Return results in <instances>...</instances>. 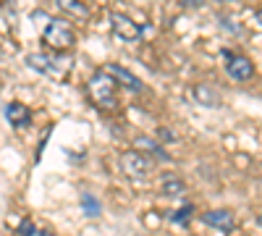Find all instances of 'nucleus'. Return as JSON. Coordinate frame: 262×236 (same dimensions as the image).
Instances as JSON below:
<instances>
[{
	"instance_id": "obj_3",
	"label": "nucleus",
	"mask_w": 262,
	"mask_h": 236,
	"mask_svg": "<svg viewBox=\"0 0 262 236\" xmlns=\"http://www.w3.org/2000/svg\"><path fill=\"white\" fill-rule=\"evenodd\" d=\"M27 63L34 69V71H39V74H48V76H53V79H63V74L69 71V63H71V58L69 55H45V53H32L29 58H27Z\"/></svg>"
},
{
	"instance_id": "obj_1",
	"label": "nucleus",
	"mask_w": 262,
	"mask_h": 236,
	"mask_svg": "<svg viewBox=\"0 0 262 236\" xmlns=\"http://www.w3.org/2000/svg\"><path fill=\"white\" fill-rule=\"evenodd\" d=\"M116 87H118V81H116V76L107 71V69L97 71V74L90 79V95H92V100L100 105V108H105V111H113L116 105H118V92H116Z\"/></svg>"
},
{
	"instance_id": "obj_6",
	"label": "nucleus",
	"mask_w": 262,
	"mask_h": 236,
	"mask_svg": "<svg viewBox=\"0 0 262 236\" xmlns=\"http://www.w3.org/2000/svg\"><path fill=\"white\" fill-rule=\"evenodd\" d=\"M111 27H113V32L121 37V39H137L139 34H142V27L137 24L134 18H128L126 13H111Z\"/></svg>"
},
{
	"instance_id": "obj_16",
	"label": "nucleus",
	"mask_w": 262,
	"mask_h": 236,
	"mask_svg": "<svg viewBox=\"0 0 262 236\" xmlns=\"http://www.w3.org/2000/svg\"><path fill=\"white\" fill-rule=\"evenodd\" d=\"M18 233H21V236H39V233H37V226H34L32 221L21 223V226H18Z\"/></svg>"
},
{
	"instance_id": "obj_12",
	"label": "nucleus",
	"mask_w": 262,
	"mask_h": 236,
	"mask_svg": "<svg viewBox=\"0 0 262 236\" xmlns=\"http://www.w3.org/2000/svg\"><path fill=\"white\" fill-rule=\"evenodd\" d=\"M81 207L90 218H97L100 216V202L92 197V195H81Z\"/></svg>"
},
{
	"instance_id": "obj_5",
	"label": "nucleus",
	"mask_w": 262,
	"mask_h": 236,
	"mask_svg": "<svg viewBox=\"0 0 262 236\" xmlns=\"http://www.w3.org/2000/svg\"><path fill=\"white\" fill-rule=\"evenodd\" d=\"M221 58L226 60V74L233 79V81H249L254 76V66L247 55H233L228 50L221 53Z\"/></svg>"
},
{
	"instance_id": "obj_4",
	"label": "nucleus",
	"mask_w": 262,
	"mask_h": 236,
	"mask_svg": "<svg viewBox=\"0 0 262 236\" xmlns=\"http://www.w3.org/2000/svg\"><path fill=\"white\" fill-rule=\"evenodd\" d=\"M121 170L131 179H147L152 174V163L139 153V149H128L121 155Z\"/></svg>"
},
{
	"instance_id": "obj_17",
	"label": "nucleus",
	"mask_w": 262,
	"mask_h": 236,
	"mask_svg": "<svg viewBox=\"0 0 262 236\" xmlns=\"http://www.w3.org/2000/svg\"><path fill=\"white\" fill-rule=\"evenodd\" d=\"M259 226H262V216H259Z\"/></svg>"
},
{
	"instance_id": "obj_13",
	"label": "nucleus",
	"mask_w": 262,
	"mask_h": 236,
	"mask_svg": "<svg viewBox=\"0 0 262 236\" xmlns=\"http://www.w3.org/2000/svg\"><path fill=\"white\" fill-rule=\"evenodd\" d=\"M163 191H165V195H181V191H184V181H179L176 176H168L163 181Z\"/></svg>"
},
{
	"instance_id": "obj_8",
	"label": "nucleus",
	"mask_w": 262,
	"mask_h": 236,
	"mask_svg": "<svg viewBox=\"0 0 262 236\" xmlns=\"http://www.w3.org/2000/svg\"><path fill=\"white\" fill-rule=\"evenodd\" d=\"M107 71L116 76L118 87H123V90H128V92H142V81L131 74L128 69H123V66H107Z\"/></svg>"
},
{
	"instance_id": "obj_11",
	"label": "nucleus",
	"mask_w": 262,
	"mask_h": 236,
	"mask_svg": "<svg viewBox=\"0 0 262 236\" xmlns=\"http://www.w3.org/2000/svg\"><path fill=\"white\" fill-rule=\"evenodd\" d=\"M134 147L139 149H147V153H152V155H158L160 160H168V153H163V147L158 144V142H152L149 137H137V142H134Z\"/></svg>"
},
{
	"instance_id": "obj_2",
	"label": "nucleus",
	"mask_w": 262,
	"mask_h": 236,
	"mask_svg": "<svg viewBox=\"0 0 262 236\" xmlns=\"http://www.w3.org/2000/svg\"><path fill=\"white\" fill-rule=\"evenodd\" d=\"M42 39H45V45H50L55 53H66L74 42H76V34L74 29L69 27V21L63 18H50L45 32H42Z\"/></svg>"
},
{
	"instance_id": "obj_14",
	"label": "nucleus",
	"mask_w": 262,
	"mask_h": 236,
	"mask_svg": "<svg viewBox=\"0 0 262 236\" xmlns=\"http://www.w3.org/2000/svg\"><path fill=\"white\" fill-rule=\"evenodd\" d=\"M189 218H191V205H184L181 210H176V212L170 216V221H173V223H181V226H186V223H189Z\"/></svg>"
},
{
	"instance_id": "obj_10",
	"label": "nucleus",
	"mask_w": 262,
	"mask_h": 236,
	"mask_svg": "<svg viewBox=\"0 0 262 236\" xmlns=\"http://www.w3.org/2000/svg\"><path fill=\"white\" fill-rule=\"evenodd\" d=\"M194 100L200 105H205V108H215V105L221 102V97H217L215 90L207 87V84H196V87H194Z\"/></svg>"
},
{
	"instance_id": "obj_7",
	"label": "nucleus",
	"mask_w": 262,
	"mask_h": 236,
	"mask_svg": "<svg viewBox=\"0 0 262 236\" xmlns=\"http://www.w3.org/2000/svg\"><path fill=\"white\" fill-rule=\"evenodd\" d=\"M202 221L207 226H212V228H221L223 233L233 231V226H236L231 210H207V212H202Z\"/></svg>"
},
{
	"instance_id": "obj_15",
	"label": "nucleus",
	"mask_w": 262,
	"mask_h": 236,
	"mask_svg": "<svg viewBox=\"0 0 262 236\" xmlns=\"http://www.w3.org/2000/svg\"><path fill=\"white\" fill-rule=\"evenodd\" d=\"M58 6H60L63 11L76 13V16H86V8H84L81 3H74V0H58Z\"/></svg>"
},
{
	"instance_id": "obj_9",
	"label": "nucleus",
	"mask_w": 262,
	"mask_h": 236,
	"mask_svg": "<svg viewBox=\"0 0 262 236\" xmlns=\"http://www.w3.org/2000/svg\"><path fill=\"white\" fill-rule=\"evenodd\" d=\"M6 118H8L11 126L21 128V126H27V123L32 121V113H29L27 105H21V102H8V105H6Z\"/></svg>"
},
{
	"instance_id": "obj_18",
	"label": "nucleus",
	"mask_w": 262,
	"mask_h": 236,
	"mask_svg": "<svg viewBox=\"0 0 262 236\" xmlns=\"http://www.w3.org/2000/svg\"><path fill=\"white\" fill-rule=\"evenodd\" d=\"M259 21H262V13H259Z\"/></svg>"
}]
</instances>
